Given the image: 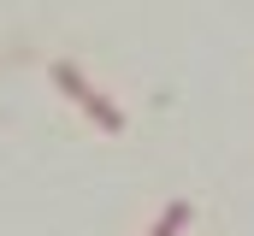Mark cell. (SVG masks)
<instances>
[{"label":"cell","instance_id":"1","mask_svg":"<svg viewBox=\"0 0 254 236\" xmlns=\"http://www.w3.org/2000/svg\"><path fill=\"white\" fill-rule=\"evenodd\" d=\"M54 83H60V89H65V95H71V101H77L89 118H95L101 130H113V136L125 130V113H119V107H113V101H107V95H101V89H95L77 65H65V59H60V65H54Z\"/></svg>","mask_w":254,"mask_h":236},{"label":"cell","instance_id":"2","mask_svg":"<svg viewBox=\"0 0 254 236\" xmlns=\"http://www.w3.org/2000/svg\"><path fill=\"white\" fill-rule=\"evenodd\" d=\"M184 225H190V207H184V201H172V207L160 213V225H154V231H148V236H178V231H184Z\"/></svg>","mask_w":254,"mask_h":236}]
</instances>
